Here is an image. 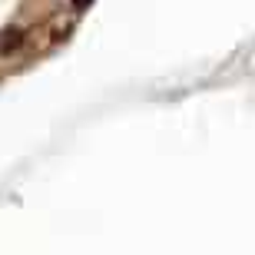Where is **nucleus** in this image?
Instances as JSON below:
<instances>
[{"label":"nucleus","instance_id":"1","mask_svg":"<svg viewBox=\"0 0 255 255\" xmlns=\"http://www.w3.org/2000/svg\"><path fill=\"white\" fill-rule=\"evenodd\" d=\"M20 43H23V30H20V27L0 30V57H7V53L20 50Z\"/></svg>","mask_w":255,"mask_h":255},{"label":"nucleus","instance_id":"2","mask_svg":"<svg viewBox=\"0 0 255 255\" xmlns=\"http://www.w3.org/2000/svg\"><path fill=\"white\" fill-rule=\"evenodd\" d=\"M90 3L93 0H73V10H90Z\"/></svg>","mask_w":255,"mask_h":255}]
</instances>
